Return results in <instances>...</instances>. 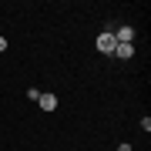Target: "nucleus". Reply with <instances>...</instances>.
I'll return each instance as SVG.
<instances>
[{"mask_svg": "<svg viewBox=\"0 0 151 151\" xmlns=\"http://www.w3.org/2000/svg\"><path fill=\"white\" fill-rule=\"evenodd\" d=\"M7 47H10V40H7V37H0V54H4Z\"/></svg>", "mask_w": 151, "mask_h": 151, "instance_id": "5", "label": "nucleus"}, {"mask_svg": "<svg viewBox=\"0 0 151 151\" xmlns=\"http://www.w3.org/2000/svg\"><path fill=\"white\" fill-rule=\"evenodd\" d=\"M118 151H131V145H118Z\"/></svg>", "mask_w": 151, "mask_h": 151, "instance_id": "6", "label": "nucleus"}, {"mask_svg": "<svg viewBox=\"0 0 151 151\" xmlns=\"http://www.w3.org/2000/svg\"><path fill=\"white\" fill-rule=\"evenodd\" d=\"M37 104H40V111H54V108H57V94H50V91H40Z\"/></svg>", "mask_w": 151, "mask_h": 151, "instance_id": "2", "label": "nucleus"}, {"mask_svg": "<svg viewBox=\"0 0 151 151\" xmlns=\"http://www.w3.org/2000/svg\"><path fill=\"white\" fill-rule=\"evenodd\" d=\"M114 57L118 60H131L134 57V44H118V47H114Z\"/></svg>", "mask_w": 151, "mask_h": 151, "instance_id": "4", "label": "nucleus"}, {"mask_svg": "<svg viewBox=\"0 0 151 151\" xmlns=\"http://www.w3.org/2000/svg\"><path fill=\"white\" fill-rule=\"evenodd\" d=\"M114 40H118V44H134V27H131V24H124V27H118V34H114Z\"/></svg>", "mask_w": 151, "mask_h": 151, "instance_id": "3", "label": "nucleus"}, {"mask_svg": "<svg viewBox=\"0 0 151 151\" xmlns=\"http://www.w3.org/2000/svg\"><path fill=\"white\" fill-rule=\"evenodd\" d=\"M94 47L101 50V54H114L118 40H114V34H111V30H101V34H97V40H94Z\"/></svg>", "mask_w": 151, "mask_h": 151, "instance_id": "1", "label": "nucleus"}]
</instances>
